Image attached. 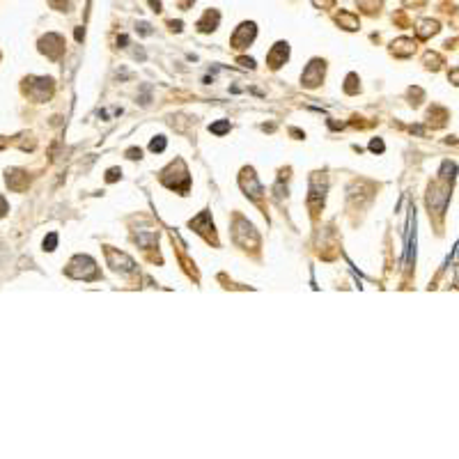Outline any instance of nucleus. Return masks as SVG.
<instances>
[{"instance_id":"nucleus-5","label":"nucleus","mask_w":459,"mask_h":459,"mask_svg":"<svg viewBox=\"0 0 459 459\" xmlns=\"http://www.w3.org/2000/svg\"><path fill=\"white\" fill-rule=\"evenodd\" d=\"M287 53H289V49H287V44H275L273 46V51H271L269 53V65L273 67V69H278V67L282 65V62H285L287 60Z\"/></svg>"},{"instance_id":"nucleus-3","label":"nucleus","mask_w":459,"mask_h":459,"mask_svg":"<svg viewBox=\"0 0 459 459\" xmlns=\"http://www.w3.org/2000/svg\"><path fill=\"white\" fill-rule=\"evenodd\" d=\"M322 76H324V62L315 60V62H310V67L305 69V74H303V85L305 87H317L319 83H322Z\"/></svg>"},{"instance_id":"nucleus-18","label":"nucleus","mask_w":459,"mask_h":459,"mask_svg":"<svg viewBox=\"0 0 459 459\" xmlns=\"http://www.w3.org/2000/svg\"><path fill=\"white\" fill-rule=\"evenodd\" d=\"M7 145V140H5V138H3V135H0V149H3V147H5Z\"/></svg>"},{"instance_id":"nucleus-16","label":"nucleus","mask_w":459,"mask_h":459,"mask_svg":"<svg viewBox=\"0 0 459 459\" xmlns=\"http://www.w3.org/2000/svg\"><path fill=\"white\" fill-rule=\"evenodd\" d=\"M117 173H119L117 168H113V170L108 173V182H115V179H117Z\"/></svg>"},{"instance_id":"nucleus-12","label":"nucleus","mask_w":459,"mask_h":459,"mask_svg":"<svg viewBox=\"0 0 459 459\" xmlns=\"http://www.w3.org/2000/svg\"><path fill=\"white\" fill-rule=\"evenodd\" d=\"M55 243H58V234L51 232L49 237L44 239V250H55Z\"/></svg>"},{"instance_id":"nucleus-6","label":"nucleus","mask_w":459,"mask_h":459,"mask_svg":"<svg viewBox=\"0 0 459 459\" xmlns=\"http://www.w3.org/2000/svg\"><path fill=\"white\" fill-rule=\"evenodd\" d=\"M246 175H248V182L241 177V186H243V191H248L253 198H259L262 195V186H259V182H257V177L253 175V170H246Z\"/></svg>"},{"instance_id":"nucleus-1","label":"nucleus","mask_w":459,"mask_h":459,"mask_svg":"<svg viewBox=\"0 0 459 459\" xmlns=\"http://www.w3.org/2000/svg\"><path fill=\"white\" fill-rule=\"evenodd\" d=\"M39 51L42 53H46L49 58H53V60H58L60 55H62V51H65V42H62V37L60 35H46V37L39 42Z\"/></svg>"},{"instance_id":"nucleus-15","label":"nucleus","mask_w":459,"mask_h":459,"mask_svg":"<svg viewBox=\"0 0 459 459\" xmlns=\"http://www.w3.org/2000/svg\"><path fill=\"white\" fill-rule=\"evenodd\" d=\"M7 214V202H5V198L0 195V216H5Z\"/></svg>"},{"instance_id":"nucleus-4","label":"nucleus","mask_w":459,"mask_h":459,"mask_svg":"<svg viewBox=\"0 0 459 459\" xmlns=\"http://www.w3.org/2000/svg\"><path fill=\"white\" fill-rule=\"evenodd\" d=\"M7 186L12 191H23L28 189V175L23 170H7V177H5Z\"/></svg>"},{"instance_id":"nucleus-13","label":"nucleus","mask_w":459,"mask_h":459,"mask_svg":"<svg viewBox=\"0 0 459 459\" xmlns=\"http://www.w3.org/2000/svg\"><path fill=\"white\" fill-rule=\"evenodd\" d=\"M149 149L151 151H163V149H166V138H163V135H159L157 140H151Z\"/></svg>"},{"instance_id":"nucleus-8","label":"nucleus","mask_w":459,"mask_h":459,"mask_svg":"<svg viewBox=\"0 0 459 459\" xmlns=\"http://www.w3.org/2000/svg\"><path fill=\"white\" fill-rule=\"evenodd\" d=\"M438 33V23L436 21H422L420 26H418V37H429V35Z\"/></svg>"},{"instance_id":"nucleus-9","label":"nucleus","mask_w":459,"mask_h":459,"mask_svg":"<svg viewBox=\"0 0 459 459\" xmlns=\"http://www.w3.org/2000/svg\"><path fill=\"white\" fill-rule=\"evenodd\" d=\"M218 23V12H207L205 21H200L198 26H200V30H205V33H209V30H214Z\"/></svg>"},{"instance_id":"nucleus-7","label":"nucleus","mask_w":459,"mask_h":459,"mask_svg":"<svg viewBox=\"0 0 459 459\" xmlns=\"http://www.w3.org/2000/svg\"><path fill=\"white\" fill-rule=\"evenodd\" d=\"M413 51H416L413 39H397V42L393 44V53L395 55H411Z\"/></svg>"},{"instance_id":"nucleus-11","label":"nucleus","mask_w":459,"mask_h":459,"mask_svg":"<svg viewBox=\"0 0 459 459\" xmlns=\"http://www.w3.org/2000/svg\"><path fill=\"white\" fill-rule=\"evenodd\" d=\"M209 131L211 133H225V131H230V122H218V124H211L209 126Z\"/></svg>"},{"instance_id":"nucleus-2","label":"nucleus","mask_w":459,"mask_h":459,"mask_svg":"<svg viewBox=\"0 0 459 459\" xmlns=\"http://www.w3.org/2000/svg\"><path fill=\"white\" fill-rule=\"evenodd\" d=\"M255 37V23H241L237 28V33L232 35V46L234 49H246Z\"/></svg>"},{"instance_id":"nucleus-10","label":"nucleus","mask_w":459,"mask_h":459,"mask_svg":"<svg viewBox=\"0 0 459 459\" xmlns=\"http://www.w3.org/2000/svg\"><path fill=\"white\" fill-rule=\"evenodd\" d=\"M340 21L347 26V30H356V28H358V21L351 17V14H347V12H342L340 17H338V23H340Z\"/></svg>"},{"instance_id":"nucleus-17","label":"nucleus","mask_w":459,"mask_h":459,"mask_svg":"<svg viewBox=\"0 0 459 459\" xmlns=\"http://www.w3.org/2000/svg\"><path fill=\"white\" fill-rule=\"evenodd\" d=\"M151 3V7H154V12H161V3H159V0H149Z\"/></svg>"},{"instance_id":"nucleus-14","label":"nucleus","mask_w":459,"mask_h":459,"mask_svg":"<svg viewBox=\"0 0 459 459\" xmlns=\"http://www.w3.org/2000/svg\"><path fill=\"white\" fill-rule=\"evenodd\" d=\"M370 149H372V151H384V142H381V140H372Z\"/></svg>"}]
</instances>
